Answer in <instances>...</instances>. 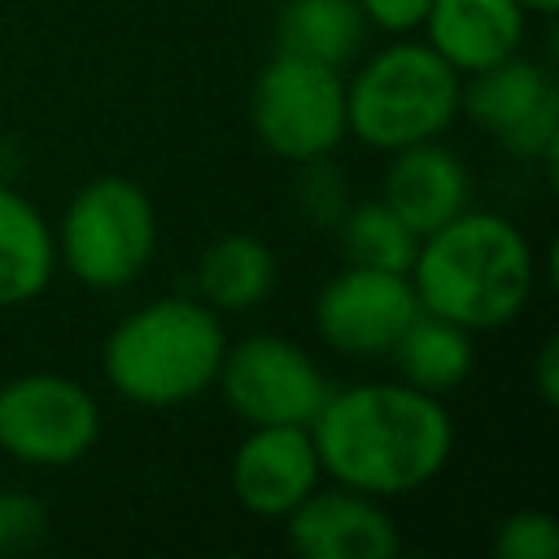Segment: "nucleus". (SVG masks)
Instances as JSON below:
<instances>
[{
  "label": "nucleus",
  "mask_w": 559,
  "mask_h": 559,
  "mask_svg": "<svg viewBox=\"0 0 559 559\" xmlns=\"http://www.w3.org/2000/svg\"><path fill=\"white\" fill-rule=\"evenodd\" d=\"M323 476L371 498H406L424 489L454 454V419L445 397L406 380H367L332 389L310 419Z\"/></svg>",
  "instance_id": "f257e3e1"
},
{
  "label": "nucleus",
  "mask_w": 559,
  "mask_h": 559,
  "mask_svg": "<svg viewBox=\"0 0 559 559\" xmlns=\"http://www.w3.org/2000/svg\"><path fill=\"white\" fill-rule=\"evenodd\" d=\"M419 310H432L467 332H493L524 314L537 288V253L528 236L493 210H463L419 236L411 262Z\"/></svg>",
  "instance_id": "f03ea898"
},
{
  "label": "nucleus",
  "mask_w": 559,
  "mask_h": 559,
  "mask_svg": "<svg viewBox=\"0 0 559 559\" xmlns=\"http://www.w3.org/2000/svg\"><path fill=\"white\" fill-rule=\"evenodd\" d=\"M223 349V314L201 297L166 293L135 306L109 328L100 345V371L122 402L166 411L214 389Z\"/></svg>",
  "instance_id": "7ed1b4c3"
},
{
  "label": "nucleus",
  "mask_w": 559,
  "mask_h": 559,
  "mask_svg": "<svg viewBox=\"0 0 559 559\" xmlns=\"http://www.w3.org/2000/svg\"><path fill=\"white\" fill-rule=\"evenodd\" d=\"M463 74L419 39H393L345 79V127L358 144L393 153L441 140L459 118Z\"/></svg>",
  "instance_id": "20e7f679"
},
{
  "label": "nucleus",
  "mask_w": 559,
  "mask_h": 559,
  "mask_svg": "<svg viewBox=\"0 0 559 559\" xmlns=\"http://www.w3.org/2000/svg\"><path fill=\"white\" fill-rule=\"evenodd\" d=\"M57 266L83 288L114 293L140 280L157 253V210L148 192L127 175H92L61 210Z\"/></svg>",
  "instance_id": "39448f33"
},
{
  "label": "nucleus",
  "mask_w": 559,
  "mask_h": 559,
  "mask_svg": "<svg viewBox=\"0 0 559 559\" xmlns=\"http://www.w3.org/2000/svg\"><path fill=\"white\" fill-rule=\"evenodd\" d=\"M249 122H253L258 144L288 166L332 157L341 140L349 135L345 70L275 48L271 61L253 79Z\"/></svg>",
  "instance_id": "423d86ee"
},
{
  "label": "nucleus",
  "mask_w": 559,
  "mask_h": 559,
  "mask_svg": "<svg viewBox=\"0 0 559 559\" xmlns=\"http://www.w3.org/2000/svg\"><path fill=\"white\" fill-rule=\"evenodd\" d=\"M100 402L61 371H22L0 384V450L39 472L70 467L100 441Z\"/></svg>",
  "instance_id": "0eeeda50"
},
{
  "label": "nucleus",
  "mask_w": 559,
  "mask_h": 559,
  "mask_svg": "<svg viewBox=\"0 0 559 559\" xmlns=\"http://www.w3.org/2000/svg\"><path fill=\"white\" fill-rule=\"evenodd\" d=\"M214 389L245 428L253 424H306L310 428L323 397L332 393V380L323 376L314 354L297 345L293 336L249 332L240 341H227Z\"/></svg>",
  "instance_id": "6e6552de"
},
{
  "label": "nucleus",
  "mask_w": 559,
  "mask_h": 559,
  "mask_svg": "<svg viewBox=\"0 0 559 559\" xmlns=\"http://www.w3.org/2000/svg\"><path fill=\"white\" fill-rule=\"evenodd\" d=\"M459 114H467L476 127L493 131L498 144L511 157L555 166V153H559V87H555V74L542 61L524 57V48L485 66V70H476V74H463Z\"/></svg>",
  "instance_id": "1a4fd4ad"
},
{
  "label": "nucleus",
  "mask_w": 559,
  "mask_h": 559,
  "mask_svg": "<svg viewBox=\"0 0 559 559\" xmlns=\"http://www.w3.org/2000/svg\"><path fill=\"white\" fill-rule=\"evenodd\" d=\"M419 297L411 275L376 266H341L314 297V332L345 358H389L402 328L415 319Z\"/></svg>",
  "instance_id": "9d476101"
},
{
  "label": "nucleus",
  "mask_w": 559,
  "mask_h": 559,
  "mask_svg": "<svg viewBox=\"0 0 559 559\" xmlns=\"http://www.w3.org/2000/svg\"><path fill=\"white\" fill-rule=\"evenodd\" d=\"M280 524L301 559H397L402 550V533L384 498L336 480H319Z\"/></svg>",
  "instance_id": "9b49d317"
},
{
  "label": "nucleus",
  "mask_w": 559,
  "mask_h": 559,
  "mask_svg": "<svg viewBox=\"0 0 559 559\" xmlns=\"http://www.w3.org/2000/svg\"><path fill=\"white\" fill-rule=\"evenodd\" d=\"M323 463L306 424H253L231 450V498L258 520H284L314 485Z\"/></svg>",
  "instance_id": "f8f14e48"
},
{
  "label": "nucleus",
  "mask_w": 559,
  "mask_h": 559,
  "mask_svg": "<svg viewBox=\"0 0 559 559\" xmlns=\"http://www.w3.org/2000/svg\"><path fill=\"white\" fill-rule=\"evenodd\" d=\"M380 197L419 236H428L472 205V175L454 148H445L441 140H419V144L389 153Z\"/></svg>",
  "instance_id": "ddd939ff"
},
{
  "label": "nucleus",
  "mask_w": 559,
  "mask_h": 559,
  "mask_svg": "<svg viewBox=\"0 0 559 559\" xmlns=\"http://www.w3.org/2000/svg\"><path fill=\"white\" fill-rule=\"evenodd\" d=\"M528 13L515 0H432L424 17V44L454 66L459 74H476L524 48Z\"/></svg>",
  "instance_id": "4468645a"
},
{
  "label": "nucleus",
  "mask_w": 559,
  "mask_h": 559,
  "mask_svg": "<svg viewBox=\"0 0 559 559\" xmlns=\"http://www.w3.org/2000/svg\"><path fill=\"white\" fill-rule=\"evenodd\" d=\"M280 280L275 249L253 231H223L214 236L192 271L197 297L218 314H245L271 297Z\"/></svg>",
  "instance_id": "2eb2a0df"
},
{
  "label": "nucleus",
  "mask_w": 559,
  "mask_h": 559,
  "mask_svg": "<svg viewBox=\"0 0 559 559\" xmlns=\"http://www.w3.org/2000/svg\"><path fill=\"white\" fill-rule=\"evenodd\" d=\"M57 271V236L31 197L0 183V306L35 301Z\"/></svg>",
  "instance_id": "dca6fc26"
},
{
  "label": "nucleus",
  "mask_w": 559,
  "mask_h": 559,
  "mask_svg": "<svg viewBox=\"0 0 559 559\" xmlns=\"http://www.w3.org/2000/svg\"><path fill=\"white\" fill-rule=\"evenodd\" d=\"M389 358L397 367V380H406L419 393L445 397L472 376L476 345H472L467 328H459V323H450L432 310H415V319L393 341Z\"/></svg>",
  "instance_id": "f3484780"
},
{
  "label": "nucleus",
  "mask_w": 559,
  "mask_h": 559,
  "mask_svg": "<svg viewBox=\"0 0 559 559\" xmlns=\"http://www.w3.org/2000/svg\"><path fill=\"white\" fill-rule=\"evenodd\" d=\"M367 31L358 0H284L275 17V48L345 70L362 52Z\"/></svg>",
  "instance_id": "a211bd4d"
},
{
  "label": "nucleus",
  "mask_w": 559,
  "mask_h": 559,
  "mask_svg": "<svg viewBox=\"0 0 559 559\" xmlns=\"http://www.w3.org/2000/svg\"><path fill=\"white\" fill-rule=\"evenodd\" d=\"M336 240L349 266H376V271H402V275H411V262L419 249V231L384 197L345 205L336 223Z\"/></svg>",
  "instance_id": "6ab92c4d"
},
{
  "label": "nucleus",
  "mask_w": 559,
  "mask_h": 559,
  "mask_svg": "<svg viewBox=\"0 0 559 559\" xmlns=\"http://www.w3.org/2000/svg\"><path fill=\"white\" fill-rule=\"evenodd\" d=\"M498 559H559V520L542 507H520L502 515L493 533Z\"/></svg>",
  "instance_id": "aec40b11"
},
{
  "label": "nucleus",
  "mask_w": 559,
  "mask_h": 559,
  "mask_svg": "<svg viewBox=\"0 0 559 559\" xmlns=\"http://www.w3.org/2000/svg\"><path fill=\"white\" fill-rule=\"evenodd\" d=\"M48 537V507L26 489H0V555H26Z\"/></svg>",
  "instance_id": "412c9836"
},
{
  "label": "nucleus",
  "mask_w": 559,
  "mask_h": 559,
  "mask_svg": "<svg viewBox=\"0 0 559 559\" xmlns=\"http://www.w3.org/2000/svg\"><path fill=\"white\" fill-rule=\"evenodd\" d=\"M293 192H297V205H301L314 223H323V227H336L341 214H345V205H349L345 183H341V175L332 170V157L297 162V183H293Z\"/></svg>",
  "instance_id": "4be33fe9"
},
{
  "label": "nucleus",
  "mask_w": 559,
  "mask_h": 559,
  "mask_svg": "<svg viewBox=\"0 0 559 559\" xmlns=\"http://www.w3.org/2000/svg\"><path fill=\"white\" fill-rule=\"evenodd\" d=\"M362 17L371 31H384V35H411L424 26L432 0H358Z\"/></svg>",
  "instance_id": "5701e85b"
},
{
  "label": "nucleus",
  "mask_w": 559,
  "mask_h": 559,
  "mask_svg": "<svg viewBox=\"0 0 559 559\" xmlns=\"http://www.w3.org/2000/svg\"><path fill=\"white\" fill-rule=\"evenodd\" d=\"M533 380H537V393L546 406L559 402V341L546 336L542 349H537V367H533Z\"/></svg>",
  "instance_id": "b1692460"
},
{
  "label": "nucleus",
  "mask_w": 559,
  "mask_h": 559,
  "mask_svg": "<svg viewBox=\"0 0 559 559\" xmlns=\"http://www.w3.org/2000/svg\"><path fill=\"white\" fill-rule=\"evenodd\" d=\"M515 4H520L528 17H550V13L559 9V0H515Z\"/></svg>",
  "instance_id": "393cba45"
}]
</instances>
